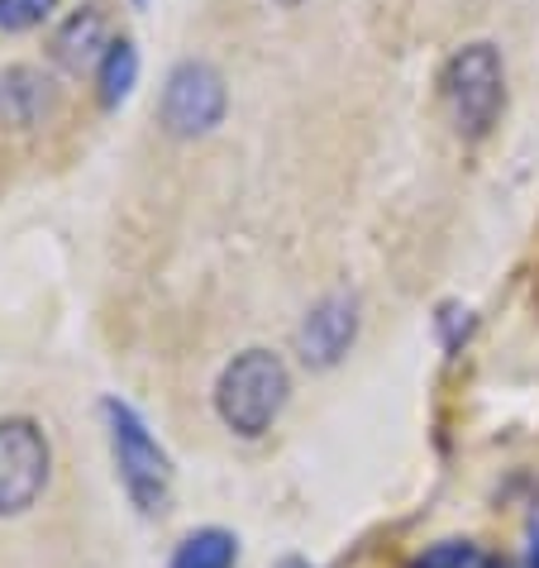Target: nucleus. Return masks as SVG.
I'll list each match as a JSON object with an SVG mask.
<instances>
[{
    "instance_id": "nucleus-6",
    "label": "nucleus",
    "mask_w": 539,
    "mask_h": 568,
    "mask_svg": "<svg viewBox=\"0 0 539 568\" xmlns=\"http://www.w3.org/2000/svg\"><path fill=\"white\" fill-rule=\"evenodd\" d=\"M358 339V296L354 292H335L306 315L296 335V349L306 358V368H335V363L354 349Z\"/></svg>"
},
{
    "instance_id": "nucleus-10",
    "label": "nucleus",
    "mask_w": 539,
    "mask_h": 568,
    "mask_svg": "<svg viewBox=\"0 0 539 568\" xmlns=\"http://www.w3.org/2000/svg\"><path fill=\"white\" fill-rule=\"evenodd\" d=\"M96 82H101V105L115 110L120 101H130V91L139 82V49L130 39H115L105 49L101 68H96Z\"/></svg>"
},
{
    "instance_id": "nucleus-14",
    "label": "nucleus",
    "mask_w": 539,
    "mask_h": 568,
    "mask_svg": "<svg viewBox=\"0 0 539 568\" xmlns=\"http://www.w3.org/2000/svg\"><path fill=\"white\" fill-rule=\"evenodd\" d=\"M472 568H506L497 555H478V564H472Z\"/></svg>"
},
{
    "instance_id": "nucleus-8",
    "label": "nucleus",
    "mask_w": 539,
    "mask_h": 568,
    "mask_svg": "<svg viewBox=\"0 0 539 568\" xmlns=\"http://www.w3.org/2000/svg\"><path fill=\"white\" fill-rule=\"evenodd\" d=\"M53 110V82L39 68L0 72V120L6 124H39Z\"/></svg>"
},
{
    "instance_id": "nucleus-12",
    "label": "nucleus",
    "mask_w": 539,
    "mask_h": 568,
    "mask_svg": "<svg viewBox=\"0 0 539 568\" xmlns=\"http://www.w3.org/2000/svg\"><path fill=\"white\" fill-rule=\"evenodd\" d=\"M482 549L468 545V540H444V545H430L420 559H410V568H472L478 564Z\"/></svg>"
},
{
    "instance_id": "nucleus-5",
    "label": "nucleus",
    "mask_w": 539,
    "mask_h": 568,
    "mask_svg": "<svg viewBox=\"0 0 539 568\" xmlns=\"http://www.w3.org/2000/svg\"><path fill=\"white\" fill-rule=\"evenodd\" d=\"M49 439L34 420L10 416L0 420V516H20L49 487Z\"/></svg>"
},
{
    "instance_id": "nucleus-3",
    "label": "nucleus",
    "mask_w": 539,
    "mask_h": 568,
    "mask_svg": "<svg viewBox=\"0 0 539 568\" xmlns=\"http://www.w3.org/2000/svg\"><path fill=\"white\" fill-rule=\"evenodd\" d=\"M444 101L454 110L458 134L482 139L506 105L501 53L491 49V43H468V49H458L449 58V68H444Z\"/></svg>"
},
{
    "instance_id": "nucleus-9",
    "label": "nucleus",
    "mask_w": 539,
    "mask_h": 568,
    "mask_svg": "<svg viewBox=\"0 0 539 568\" xmlns=\"http://www.w3.org/2000/svg\"><path fill=\"white\" fill-rule=\"evenodd\" d=\"M240 564V540L230 530H196L172 549L167 568H234Z\"/></svg>"
},
{
    "instance_id": "nucleus-1",
    "label": "nucleus",
    "mask_w": 539,
    "mask_h": 568,
    "mask_svg": "<svg viewBox=\"0 0 539 568\" xmlns=\"http://www.w3.org/2000/svg\"><path fill=\"white\" fill-rule=\"evenodd\" d=\"M287 392H292L287 363H282L273 349H244L225 363V373H220L215 412L234 435L253 439L282 416Z\"/></svg>"
},
{
    "instance_id": "nucleus-16",
    "label": "nucleus",
    "mask_w": 539,
    "mask_h": 568,
    "mask_svg": "<svg viewBox=\"0 0 539 568\" xmlns=\"http://www.w3.org/2000/svg\"><path fill=\"white\" fill-rule=\"evenodd\" d=\"M273 6H301V0H273Z\"/></svg>"
},
{
    "instance_id": "nucleus-2",
    "label": "nucleus",
    "mask_w": 539,
    "mask_h": 568,
    "mask_svg": "<svg viewBox=\"0 0 539 568\" xmlns=\"http://www.w3.org/2000/svg\"><path fill=\"white\" fill-rule=\"evenodd\" d=\"M101 416L110 425V449H115V468H120L124 493H130V501L144 516H157L172 497V464H167L163 445L149 435V425L139 420L134 406H124L115 397L101 402Z\"/></svg>"
},
{
    "instance_id": "nucleus-4",
    "label": "nucleus",
    "mask_w": 539,
    "mask_h": 568,
    "mask_svg": "<svg viewBox=\"0 0 539 568\" xmlns=\"http://www.w3.org/2000/svg\"><path fill=\"white\" fill-rule=\"evenodd\" d=\"M225 105H230V91H225V77H220L211 62L201 58H186L167 72V87H163V130L172 139H196V134H211L220 120H225Z\"/></svg>"
},
{
    "instance_id": "nucleus-7",
    "label": "nucleus",
    "mask_w": 539,
    "mask_h": 568,
    "mask_svg": "<svg viewBox=\"0 0 539 568\" xmlns=\"http://www.w3.org/2000/svg\"><path fill=\"white\" fill-rule=\"evenodd\" d=\"M110 43L115 39H110V29H105V14L96 6H82L53 34V58H58V68H68V72H87V68H101Z\"/></svg>"
},
{
    "instance_id": "nucleus-15",
    "label": "nucleus",
    "mask_w": 539,
    "mask_h": 568,
    "mask_svg": "<svg viewBox=\"0 0 539 568\" xmlns=\"http://www.w3.org/2000/svg\"><path fill=\"white\" fill-rule=\"evenodd\" d=\"M277 568H311V564H306V559H282Z\"/></svg>"
},
{
    "instance_id": "nucleus-13",
    "label": "nucleus",
    "mask_w": 539,
    "mask_h": 568,
    "mask_svg": "<svg viewBox=\"0 0 539 568\" xmlns=\"http://www.w3.org/2000/svg\"><path fill=\"white\" fill-rule=\"evenodd\" d=\"M526 568H539V526L530 530V549H526Z\"/></svg>"
},
{
    "instance_id": "nucleus-11",
    "label": "nucleus",
    "mask_w": 539,
    "mask_h": 568,
    "mask_svg": "<svg viewBox=\"0 0 539 568\" xmlns=\"http://www.w3.org/2000/svg\"><path fill=\"white\" fill-rule=\"evenodd\" d=\"M58 0H0V29L6 34H24V29L43 24Z\"/></svg>"
}]
</instances>
